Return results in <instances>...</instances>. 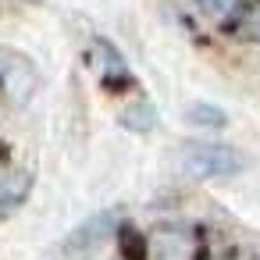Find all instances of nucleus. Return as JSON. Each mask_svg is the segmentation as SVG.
Returning <instances> with one entry per match:
<instances>
[{
	"instance_id": "f257e3e1",
	"label": "nucleus",
	"mask_w": 260,
	"mask_h": 260,
	"mask_svg": "<svg viewBox=\"0 0 260 260\" xmlns=\"http://www.w3.org/2000/svg\"><path fill=\"white\" fill-rule=\"evenodd\" d=\"M178 164L192 178H228L242 168V157L228 143H185Z\"/></svg>"
},
{
	"instance_id": "f03ea898",
	"label": "nucleus",
	"mask_w": 260,
	"mask_h": 260,
	"mask_svg": "<svg viewBox=\"0 0 260 260\" xmlns=\"http://www.w3.org/2000/svg\"><path fill=\"white\" fill-rule=\"evenodd\" d=\"M0 89H4V96H8L11 104H25V100L32 96V89H36V72H32V64H29L22 54L4 50V47H0Z\"/></svg>"
},
{
	"instance_id": "7ed1b4c3",
	"label": "nucleus",
	"mask_w": 260,
	"mask_h": 260,
	"mask_svg": "<svg viewBox=\"0 0 260 260\" xmlns=\"http://www.w3.org/2000/svg\"><path fill=\"white\" fill-rule=\"evenodd\" d=\"M150 249H153V260H192V235L182 228H160Z\"/></svg>"
},
{
	"instance_id": "20e7f679",
	"label": "nucleus",
	"mask_w": 260,
	"mask_h": 260,
	"mask_svg": "<svg viewBox=\"0 0 260 260\" xmlns=\"http://www.w3.org/2000/svg\"><path fill=\"white\" fill-rule=\"evenodd\" d=\"M107 232H114V210H100L96 217H89V221H82L72 235H68V249H86V246H93V242H100Z\"/></svg>"
},
{
	"instance_id": "39448f33",
	"label": "nucleus",
	"mask_w": 260,
	"mask_h": 260,
	"mask_svg": "<svg viewBox=\"0 0 260 260\" xmlns=\"http://www.w3.org/2000/svg\"><path fill=\"white\" fill-rule=\"evenodd\" d=\"M93 57H96V72H100V79H104L107 86H111L114 79H128V64H125V57L118 54L114 43L96 40V43H93Z\"/></svg>"
},
{
	"instance_id": "423d86ee",
	"label": "nucleus",
	"mask_w": 260,
	"mask_h": 260,
	"mask_svg": "<svg viewBox=\"0 0 260 260\" xmlns=\"http://www.w3.org/2000/svg\"><path fill=\"white\" fill-rule=\"evenodd\" d=\"M29 192H32V175L25 168L0 175V207H18V203H25Z\"/></svg>"
},
{
	"instance_id": "0eeeda50",
	"label": "nucleus",
	"mask_w": 260,
	"mask_h": 260,
	"mask_svg": "<svg viewBox=\"0 0 260 260\" xmlns=\"http://www.w3.org/2000/svg\"><path fill=\"white\" fill-rule=\"evenodd\" d=\"M121 125L132 132H150V128H157V107L153 104H132L121 111Z\"/></svg>"
},
{
	"instance_id": "6e6552de",
	"label": "nucleus",
	"mask_w": 260,
	"mask_h": 260,
	"mask_svg": "<svg viewBox=\"0 0 260 260\" xmlns=\"http://www.w3.org/2000/svg\"><path fill=\"white\" fill-rule=\"evenodd\" d=\"M121 253H125V260H150V239L143 235V232H136V228H121Z\"/></svg>"
},
{
	"instance_id": "1a4fd4ad",
	"label": "nucleus",
	"mask_w": 260,
	"mask_h": 260,
	"mask_svg": "<svg viewBox=\"0 0 260 260\" xmlns=\"http://www.w3.org/2000/svg\"><path fill=\"white\" fill-rule=\"evenodd\" d=\"M189 121L192 125H203V128H224L228 118L221 107H210V104H192L189 107Z\"/></svg>"
},
{
	"instance_id": "9d476101",
	"label": "nucleus",
	"mask_w": 260,
	"mask_h": 260,
	"mask_svg": "<svg viewBox=\"0 0 260 260\" xmlns=\"http://www.w3.org/2000/svg\"><path fill=\"white\" fill-rule=\"evenodd\" d=\"M196 4H200V11L207 18H228V15H235L242 8V0H196Z\"/></svg>"
}]
</instances>
